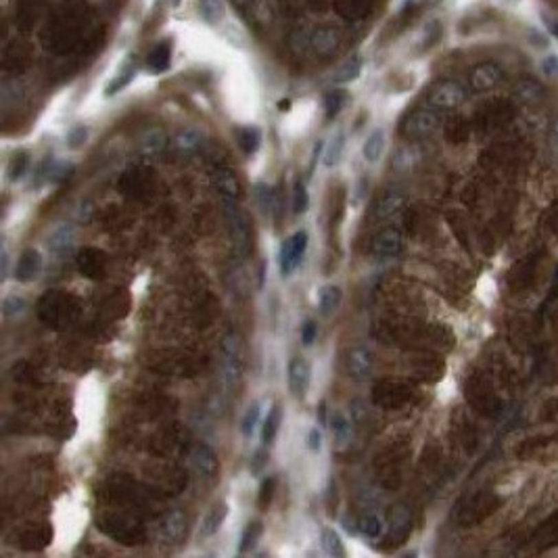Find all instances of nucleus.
I'll list each match as a JSON object with an SVG mask.
<instances>
[{
    "instance_id": "5fc2aeb1",
    "label": "nucleus",
    "mask_w": 558,
    "mask_h": 558,
    "mask_svg": "<svg viewBox=\"0 0 558 558\" xmlns=\"http://www.w3.org/2000/svg\"><path fill=\"white\" fill-rule=\"evenodd\" d=\"M552 36H554V38L558 40V21H556V23L552 25Z\"/></svg>"
},
{
    "instance_id": "412c9836",
    "label": "nucleus",
    "mask_w": 558,
    "mask_h": 558,
    "mask_svg": "<svg viewBox=\"0 0 558 558\" xmlns=\"http://www.w3.org/2000/svg\"><path fill=\"white\" fill-rule=\"evenodd\" d=\"M226 517H228V504H226V502H218V504H214L212 509H210V513L205 515V519L201 521V527H199V537L205 539V537L216 535V533L220 531V527L224 525Z\"/></svg>"
},
{
    "instance_id": "f704fd0d",
    "label": "nucleus",
    "mask_w": 558,
    "mask_h": 558,
    "mask_svg": "<svg viewBox=\"0 0 558 558\" xmlns=\"http://www.w3.org/2000/svg\"><path fill=\"white\" fill-rule=\"evenodd\" d=\"M260 416H262V403L260 401H251L249 403V408H247V412H245V416H243V421H241V431H243V435L249 439L253 433H256V429H258V423H260Z\"/></svg>"
},
{
    "instance_id": "9b49d317",
    "label": "nucleus",
    "mask_w": 558,
    "mask_h": 558,
    "mask_svg": "<svg viewBox=\"0 0 558 558\" xmlns=\"http://www.w3.org/2000/svg\"><path fill=\"white\" fill-rule=\"evenodd\" d=\"M190 465L194 469V473L205 479V481H214L218 477L220 471V460L218 454L208 445V443H197L190 451Z\"/></svg>"
},
{
    "instance_id": "09e8293b",
    "label": "nucleus",
    "mask_w": 558,
    "mask_h": 558,
    "mask_svg": "<svg viewBox=\"0 0 558 558\" xmlns=\"http://www.w3.org/2000/svg\"><path fill=\"white\" fill-rule=\"evenodd\" d=\"M268 451L264 449V447H260L256 454H253V458H251V473H256V475H260L262 471H264V467L268 465Z\"/></svg>"
},
{
    "instance_id": "aec40b11",
    "label": "nucleus",
    "mask_w": 558,
    "mask_h": 558,
    "mask_svg": "<svg viewBox=\"0 0 558 558\" xmlns=\"http://www.w3.org/2000/svg\"><path fill=\"white\" fill-rule=\"evenodd\" d=\"M76 245V228L71 224L59 226L53 234L48 236V251L55 258H65Z\"/></svg>"
},
{
    "instance_id": "7c9ffc66",
    "label": "nucleus",
    "mask_w": 558,
    "mask_h": 558,
    "mask_svg": "<svg viewBox=\"0 0 558 558\" xmlns=\"http://www.w3.org/2000/svg\"><path fill=\"white\" fill-rule=\"evenodd\" d=\"M341 299H343V293L339 287H333V284L324 287L318 297V306H320L322 316H331L333 312H337V308L341 306Z\"/></svg>"
},
{
    "instance_id": "9d476101",
    "label": "nucleus",
    "mask_w": 558,
    "mask_h": 558,
    "mask_svg": "<svg viewBox=\"0 0 558 558\" xmlns=\"http://www.w3.org/2000/svg\"><path fill=\"white\" fill-rule=\"evenodd\" d=\"M441 124V118L435 109H418L410 113L403 122V134L410 138H427Z\"/></svg>"
},
{
    "instance_id": "de8ad7c7",
    "label": "nucleus",
    "mask_w": 558,
    "mask_h": 558,
    "mask_svg": "<svg viewBox=\"0 0 558 558\" xmlns=\"http://www.w3.org/2000/svg\"><path fill=\"white\" fill-rule=\"evenodd\" d=\"M542 67V74L552 78V80H558V55H546L539 63Z\"/></svg>"
},
{
    "instance_id": "e433bc0d",
    "label": "nucleus",
    "mask_w": 558,
    "mask_h": 558,
    "mask_svg": "<svg viewBox=\"0 0 558 558\" xmlns=\"http://www.w3.org/2000/svg\"><path fill=\"white\" fill-rule=\"evenodd\" d=\"M345 103H347V94L343 90L326 92V96H324V115H326V120H335L341 113V109L345 107Z\"/></svg>"
},
{
    "instance_id": "603ef678",
    "label": "nucleus",
    "mask_w": 558,
    "mask_h": 558,
    "mask_svg": "<svg viewBox=\"0 0 558 558\" xmlns=\"http://www.w3.org/2000/svg\"><path fill=\"white\" fill-rule=\"evenodd\" d=\"M7 276H9V251L3 245V249H0V280H7Z\"/></svg>"
},
{
    "instance_id": "72a5a7b5",
    "label": "nucleus",
    "mask_w": 558,
    "mask_h": 558,
    "mask_svg": "<svg viewBox=\"0 0 558 558\" xmlns=\"http://www.w3.org/2000/svg\"><path fill=\"white\" fill-rule=\"evenodd\" d=\"M408 525H410V513L403 509V506H397L391 515V521H389V533L395 542H399L403 535L401 531L408 533Z\"/></svg>"
},
{
    "instance_id": "f03ea898",
    "label": "nucleus",
    "mask_w": 558,
    "mask_h": 558,
    "mask_svg": "<svg viewBox=\"0 0 558 558\" xmlns=\"http://www.w3.org/2000/svg\"><path fill=\"white\" fill-rule=\"evenodd\" d=\"M243 370H245V351L241 337L228 333L222 341V383L226 391L236 389V385L243 379Z\"/></svg>"
},
{
    "instance_id": "8fccbe9b",
    "label": "nucleus",
    "mask_w": 558,
    "mask_h": 558,
    "mask_svg": "<svg viewBox=\"0 0 558 558\" xmlns=\"http://www.w3.org/2000/svg\"><path fill=\"white\" fill-rule=\"evenodd\" d=\"M316 337H318V324L314 320H308L306 324H303V328H301V341H303V345L310 347L316 341Z\"/></svg>"
},
{
    "instance_id": "f3484780",
    "label": "nucleus",
    "mask_w": 558,
    "mask_h": 558,
    "mask_svg": "<svg viewBox=\"0 0 558 558\" xmlns=\"http://www.w3.org/2000/svg\"><path fill=\"white\" fill-rule=\"evenodd\" d=\"M401 247H403V238L393 228H385V230L377 232L372 238V245H370L377 258H393L401 251Z\"/></svg>"
},
{
    "instance_id": "58836bf2",
    "label": "nucleus",
    "mask_w": 558,
    "mask_h": 558,
    "mask_svg": "<svg viewBox=\"0 0 558 558\" xmlns=\"http://www.w3.org/2000/svg\"><path fill=\"white\" fill-rule=\"evenodd\" d=\"M331 429H333V437H335V441H337L339 447H343V445L349 443V439H351V425H349V421L341 412H337L333 416Z\"/></svg>"
},
{
    "instance_id": "0eeeda50",
    "label": "nucleus",
    "mask_w": 558,
    "mask_h": 558,
    "mask_svg": "<svg viewBox=\"0 0 558 558\" xmlns=\"http://www.w3.org/2000/svg\"><path fill=\"white\" fill-rule=\"evenodd\" d=\"M76 268L82 276H86L90 280H100L107 274L109 258L105 251H100L96 247H84L76 256Z\"/></svg>"
},
{
    "instance_id": "13d9d810",
    "label": "nucleus",
    "mask_w": 558,
    "mask_h": 558,
    "mask_svg": "<svg viewBox=\"0 0 558 558\" xmlns=\"http://www.w3.org/2000/svg\"><path fill=\"white\" fill-rule=\"evenodd\" d=\"M427 3H429V5H439L441 0H427Z\"/></svg>"
},
{
    "instance_id": "c756f323",
    "label": "nucleus",
    "mask_w": 558,
    "mask_h": 558,
    "mask_svg": "<svg viewBox=\"0 0 558 558\" xmlns=\"http://www.w3.org/2000/svg\"><path fill=\"white\" fill-rule=\"evenodd\" d=\"M262 535H264V525H262V521H251V523H247V527L243 529V535H241L238 552H241V554L251 552L253 548L258 546V542L262 539Z\"/></svg>"
},
{
    "instance_id": "79ce46f5",
    "label": "nucleus",
    "mask_w": 558,
    "mask_h": 558,
    "mask_svg": "<svg viewBox=\"0 0 558 558\" xmlns=\"http://www.w3.org/2000/svg\"><path fill=\"white\" fill-rule=\"evenodd\" d=\"M176 146L182 153H192V150L201 146V134L197 130H182L176 136Z\"/></svg>"
},
{
    "instance_id": "864d4df0",
    "label": "nucleus",
    "mask_w": 558,
    "mask_h": 558,
    "mask_svg": "<svg viewBox=\"0 0 558 558\" xmlns=\"http://www.w3.org/2000/svg\"><path fill=\"white\" fill-rule=\"evenodd\" d=\"M324 414H326V403L322 401V403H320V423H322V425L326 423V418H324Z\"/></svg>"
},
{
    "instance_id": "c85d7f7f",
    "label": "nucleus",
    "mask_w": 558,
    "mask_h": 558,
    "mask_svg": "<svg viewBox=\"0 0 558 558\" xmlns=\"http://www.w3.org/2000/svg\"><path fill=\"white\" fill-rule=\"evenodd\" d=\"M280 423H282V410H280L278 403H274L272 410L268 412V416L264 421V425H262V441H264V445H270L276 439V435L280 431Z\"/></svg>"
},
{
    "instance_id": "4be33fe9",
    "label": "nucleus",
    "mask_w": 558,
    "mask_h": 558,
    "mask_svg": "<svg viewBox=\"0 0 558 558\" xmlns=\"http://www.w3.org/2000/svg\"><path fill=\"white\" fill-rule=\"evenodd\" d=\"M403 203H405V199H403L401 192H397V190H387V192L381 194V197L377 199V203H375V216H377L379 220L393 218L395 214L401 212Z\"/></svg>"
},
{
    "instance_id": "ddd939ff",
    "label": "nucleus",
    "mask_w": 558,
    "mask_h": 558,
    "mask_svg": "<svg viewBox=\"0 0 558 558\" xmlns=\"http://www.w3.org/2000/svg\"><path fill=\"white\" fill-rule=\"evenodd\" d=\"M212 182H214L216 192L222 197V201L226 203V205H228V203H236L241 199V194H243V186H241L238 176L228 168H220L214 174Z\"/></svg>"
},
{
    "instance_id": "c9c22d12",
    "label": "nucleus",
    "mask_w": 558,
    "mask_h": 558,
    "mask_svg": "<svg viewBox=\"0 0 558 558\" xmlns=\"http://www.w3.org/2000/svg\"><path fill=\"white\" fill-rule=\"evenodd\" d=\"M320 542H322L324 554L335 556V558H345V554H347L345 546H343V542H341V537H339V533L335 529H324Z\"/></svg>"
},
{
    "instance_id": "1a4fd4ad",
    "label": "nucleus",
    "mask_w": 558,
    "mask_h": 558,
    "mask_svg": "<svg viewBox=\"0 0 558 558\" xmlns=\"http://www.w3.org/2000/svg\"><path fill=\"white\" fill-rule=\"evenodd\" d=\"M372 399L377 405H381V408L399 410L401 405H405V401L410 399V391H408V387L397 383V381H381L372 389Z\"/></svg>"
},
{
    "instance_id": "f8f14e48",
    "label": "nucleus",
    "mask_w": 558,
    "mask_h": 558,
    "mask_svg": "<svg viewBox=\"0 0 558 558\" xmlns=\"http://www.w3.org/2000/svg\"><path fill=\"white\" fill-rule=\"evenodd\" d=\"M372 368H375V353L370 347L358 345L347 353V372L353 381L358 383L368 381L372 375Z\"/></svg>"
},
{
    "instance_id": "4d7b16f0",
    "label": "nucleus",
    "mask_w": 558,
    "mask_h": 558,
    "mask_svg": "<svg viewBox=\"0 0 558 558\" xmlns=\"http://www.w3.org/2000/svg\"><path fill=\"white\" fill-rule=\"evenodd\" d=\"M495 3H504V5H506V3H511V5H515L517 0H495Z\"/></svg>"
},
{
    "instance_id": "bb28decb",
    "label": "nucleus",
    "mask_w": 558,
    "mask_h": 558,
    "mask_svg": "<svg viewBox=\"0 0 558 558\" xmlns=\"http://www.w3.org/2000/svg\"><path fill=\"white\" fill-rule=\"evenodd\" d=\"M383 150H385V130L377 128V130H372L368 134V138H366V142L362 146V153H364V159L366 161L375 164V161L381 159Z\"/></svg>"
},
{
    "instance_id": "a211bd4d",
    "label": "nucleus",
    "mask_w": 558,
    "mask_h": 558,
    "mask_svg": "<svg viewBox=\"0 0 558 558\" xmlns=\"http://www.w3.org/2000/svg\"><path fill=\"white\" fill-rule=\"evenodd\" d=\"M339 44H341V34H339L337 27L322 25V27H318V30H314L310 34V46L322 57L333 55Z\"/></svg>"
},
{
    "instance_id": "20e7f679",
    "label": "nucleus",
    "mask_w": 558,
    "mask_h": 558,
    "mask_svg": "<svg viewBox=\"0 0 558 558\" xmlns=\"http://www.w3.org/2000/svg\"><path fill=\"white\" fill-rule=\"evenodd\" d=\"M226 222H228V234H230L234 253L236 256H247L251 247V228H249L247 214L236 208V203H228Z\"/></svg>"
},
{
    "instance_id": "a878e982",
    "label": "nucleus",
    "mask_w": 558,
    "mask_h": 558,
    "mask_svg": "<svg viewBox=\"0 0 558 558\" xmlns=\"http://www.w3.org/2000/svg\"><path fill=\"white\" fill-rule=\"evenodd\" d=\"M134 76H136V63H134V57H128L126 59V63L122 65V69H120V74L107 84V88H105V94L107 96H113V94H118V92H122L132 80H134Z\"/></svg>"
},
{
    "instance_id": "393cba45",
    "label": "nucleus",
    "mask_w": 558,
    "mask_h": 558,
    "mask_svg": "<svg viewBox=\"0 0 558 558\" xmlns=\"http://www.w3.org/2000/svg\"><path fill=\"white\" fill-rule=\"evenodd\" d=\"M199 15L201 19L205 21L208 25H218L222 23L224 15H226V5L224 0H199Z\"/></svg>"
},
{
    "instance_id": "473e14b6",
    "label": "nucleus",
    "mask_w": 558,
    "mask_h": 558,
    "mask_svg": "<svg viewBox=\"0 0 558 558\" xmlns=\"http://www.w3.org/2000/svg\"><path fill=\"white\" fill-rule=\"evenodd\" d=\"M343 148H345V134L343 132H337L331 140H328V144H326V148H324V166L326 168H335L339 161H341V155H343Z\"/></svg>"
},
{
    "instance_id": "a19ab883",
    "label": "nucleus",
    "mask_w": 558,
    "mask_h": 558,
    "mask_svg": "<svg viewBox=\"0 0 558 558\" xmlns=\"http://www.w3.org/2000/svg\"><path fill=\"white\" fill-rule=\"evenodd\" d=\"M30 168V157L27 153H23V150H19V153H15L9 161V168H7V174H9V180L11 182H17L23 178V174L27 172Z\"/></svg>"
},
{
    "instance_id": "b1692460",
    "label": "nucleus",
    "mask_w": 558,
    "mask_h": 558,
    "mask_svg": "<svg viewBox=\"0 0 558 558\" xmlns=\"http://www.w3.org/2000/svg\"><path fill=\"white\" fill-rule=\"evenodd\" d=\"M362 67H364L362 57H360V55H351L349 59H345V61L337 67V71L333 74V82H335V84H349V82H353V80H358L360 74H362Z\"/></svg>"
},
{
    "instance_id": "423d86ee",
    "label": "nucleus",
    "mask_w": 558,
    "mask_h": 558,
    "mask_svg": "<svg viewBox=\"0 0 558 558\" xmlns=\"http://www.w3.org/2000/svg\"><path fill=\"white\" fill-rule=\"evenodd\" d=\"M465 98H467V90L458 82H451V80H443V82L435 84L427 96L429 105L433 109H441V111L460 107L465 103Z\"/></svg>"
},
{
    "instance_id": "dca6fc26",
    "label": "nucleus",
    "mask_w": 558,
    "mask_h": 558,
    "mask_svg": "<svg viewBox=\"0 0 558 558\" xmlns=\"http://www.w3.org/2000/svg\"><path fill=\"white\" fill-rule=\"evenodd\" d=\"M42 272V256L38 249H25L17 264H15V280L17 282H32Z\"/></svg>"
},
{
    "instance_id": "7ed1b4c3",
    "label": "nucleus",
    "mask_w": 558,
    "mask_h": 558,
    "mask_svg": "<svg viewBox=\"0 0 558 558\" xmlns=\"http://www.w3.org/2000/svg\"><path fill=\"white\" fill-rule=\"evenodd\" d=\"M98 529L107 533L109 537L122 542V544H140L142 539V529L136 521L124 517V515H105L103 519H98Z\"/></svg>"
},
{
    "instance_id": "6ab92c4d",
    "label": "nucleus",
    "mask_w": 558,
    "mask_h": 558,
    "mask_svg": "<svg viewBox=\"0 0 558 558\" xmlns=\"http://www.w3.org/2000/svg\"><path fill=\"white\" fill-rule=\"evenodd\" d=\"M50 542H53V527L50 525H32L19 535V546L30 552H40Z\"/></svg>"
},
{
    "instance_id": "5701e85b",
    "label": "nucleus",
    "mask_w": 558,
    "mask_h": 558,
    "mask_svg": "<svg viewBox=\"0 0 558 558\" xmlns=\"http://www.w3.org/2000/svg\"><path fill=\"white\" fill-rule=\"evenodd\" d=\"M172 63V46L170 42H159L146 59V69L150 74H164Z\"/></svg>"
},
{
    "instance_id": "49530a36",
    "label": "nucleus",
    "mask_w": 558,
    "mask_h": 558,
    "mask_svg": "<svg viewBox=\"0 0 558 558\" xmlns=\"http://www.w3.org/2000/svg\"><path fill=\"white\" fill-rule=\"evenodd\" d=\"M86 138H88V128L86 126H76L67 134V146L69 148H80V146H84Z\"/></svg>"
},
{
    "instance_id": "4c0bfd02",
    "label": "nucleus",
    "mask_w": 558,
    "mask_h": 558,
    "mask_svg": "<svg viewBox=\"0 0 558 558\" xmlns=\"http://www.w3.org/2000/svg\"><path fill=\"white\" fill-rule=\"evenodd\" d=\"M140 144H142V150H144L146 155H157V153H161L164 146H166V136H164L161 130H148L142 136Z\"/></svg>"
},
{
    "instance_id": "6e6552de",
    "label": "nucleus",
    "mask_w": 558,
    "mask_h": 558,
    "mask_svg": "<svg viewBox=\"0 0 558 558\" xmlns=\"http://www.w3.org/2000/svg\"><path fill=\"white\" fill-rule=\"evenodd\" d=\"M186 527H188V519L182 511H170L166 513L159 521H157V527H155V537L159 544L164 546H176L180 544V539L184 537L186 533Z\"/></svg>"
},
{
    "instance_id": "a18cd8bd",
    "label": "nucleus",
    "mask_w": 558,
    "mask_h": 558,
    "mask_svg": "<svg viewBox=\"0 0 558 558\" xmlns=\"http://www.w3.org/2000/svg\"><path fill=\"white\" fill-rule=\"evenodd\" d=\"M310 208V194H308V188L303 182H297L295 184V190H293V212L295 214H306Z\"/></svg>"
},
{
    "instance_id": "cd10ccee",
    "label": "nucleus",
    "mask_w": 558,
    "mask_h": 558,
    "mask_svg": "<svg viewBox=\"0 0 558 558\" xmlns=\"http://www.w3.org/2000/svg\"><path fill=\"white\" fill-rule=\"evenodd\" d=\"M238 144L243 148L245 155L258 153V148L262 146V130L258 126H247L238 130Z\"/></svg>"
},
{
    "instance_id": "c03bdc74",
    "label": "nucleus",
    "mask_w": 558,
    "mask_h": 558,
    "mask_svg": "<svg viewBox=\"0 0 558 558\" xmlns=\"http://www.w3.org/2000/svg\"><path fill=\"white\" fill-rule=\"evenodd\" d=\"M274 493H276V479L274 477H266L260 485V498H258V506L262 511H268L270 504L274 500Z\"/></svg>"
},
{
    "instance_id": "39448f33",
    "label": "nucleus",
    "mask_w": 558,
    "mask_h": 558,
    "mask_svg": "<svg viewBox=\"0 0 558 558\" xmlns=\"http://www.w3.org/2000/svg\"><path fill=\"white\" fill-rule=\"evenodd\" d=\"M308 243L310 236L306 230H297L291 238H287L280 245V253H278V262H280V274L282 276H291L295 272V268L301 264L303 256L308 251Z\"/></svg>"
},
{
    "instance_id": "4468645a",
    "label": "nucleus",
    "mask_w": 558,
    "mask_h": 558,
    "mask_svg": "<svg viewBox=\"0 0 558 558\" xmlns=\"http://www.w3.org/2000/svg\"><path fill=\"white\" fill-rule=\"evenodd\" d=\"M312 383V366L303 358H293L289 364V389L295 397H306Z\"/></svg>"
},
{
    "instance_id": "37998d69",
    "label": "nucleus",
    "mask_w": 558,
    "mask_h": 558,
    "mask_svg": "<svg viewBox=\"0 0 558 558\" xmlns=\"http://www.w3.org/2000/svg\"><path fill=\"white\" fill-rule=\"evenodd\" d=\"M256 194H258L260 208L264 210V214H272V212L276 210V205H278V199H276V192H274L270 186H266V184H258Z\"/></svg>"
},
{
    "instance_id": "6e6d98bb",
    "label": "nucleus",
    "mask_w": 558,
    "mask_h": 558,
    "mask_svg": "<svg viewBox=\"0 0 558 558\" xmlns=\"http://www.w3.org/2000/svg\"><path fill=\"white\" fill-rule=\"evenodd\" d=\"M232 3H234L236 7H245V5L249 3V0H232Z\"/></svg>"
},
{
    "instance_id": "bf43d9fd",
    "label": "nucleus",
    "mask_w": 558,
    "mask_h": 558,
    "mask_svg": "<svg viewBox=\"0 0 558 558\" xmlns=\"http://www.w3.org/2000/svg\"><path fill=\"white\" fill-rule=\"evenodd\" d=\"M554 134L558 136V118H556V124H554Z\"/></svg>"
},
{
    "instance_id": "f257e3e1",
    "label": "nucleus",
    "mask_w": 558,
    "mask_h": 558,
    "mask_svg": "<svg viewBox=\"0 0 558 558\" xmlns=\"http://www.w3.org/2000/svg\"><path fill=\"white\" fill-rule=\"evenodd\" d=\"M38 316L50 328H65L78 316V301L61 291H48L38 301Z\"/></svg>"
},
{
    "instance_id": "ea45409f",
    "label": "nucleus",
    "mask_w": 558,
    "mask_h": 558,
    "mask_svg": "<svg viewBox=\"0 0 558 558\" xmlns=\"http://www.w3.org/2000/svg\"><path fill=\"white\" fill-rule=\"evenodd\" d=\"M358 531L368 539H377L383 533V521L377 515H364L358 521Z\"/></svg>"
},
{
    "instance_id": "2f4dec72",
    "label": "nucleus",
    "mask_w": 558,
    "mask_h": 558,
    "mask_svg": "<svg viewBox=\"0 0 558 558\" xmlns=\"http://www.w3.org/2000/svg\"><path fill=\"white\" fill-rule=\"evenodd\" d=\"M0 312L7 320H17L27 312V301L21 295H9L3 299V306H0Z\"/></svg>"
},
{
    "instance_id": "3c124183",
    "label": "nucleus",
    "mask_w": 558,
    "mask_h": 558,
    "mask_svg": "<svg viewBox=\"0 0 558 558\" xmlns=\"http://www.w3.org/2000/svg\"><path fill=\"white\" fill-rule=\"evenodd\" d=\"M308 447L312 451H318L322 447V433L318 431V427H314L310 433H308Z\"/></svg>"
},
{
    "instance_id": "2eb2a0df",
    "label": "nucleus",
    "mask_w": 558,
    "mask_h": 558,
    "mask_svg": "<svg viewBox=\"0 0 558 558\" xmlns=\"http://www.w3.org/2000/svg\"><path fill=\"white\" fill-rule=\"evenodd\" d=\"M502 78H504V71L495 63H479L471 69V76H469L473 90L477 92H487L495 88L502 82Z\"/></svg>"
}]
</instances>
